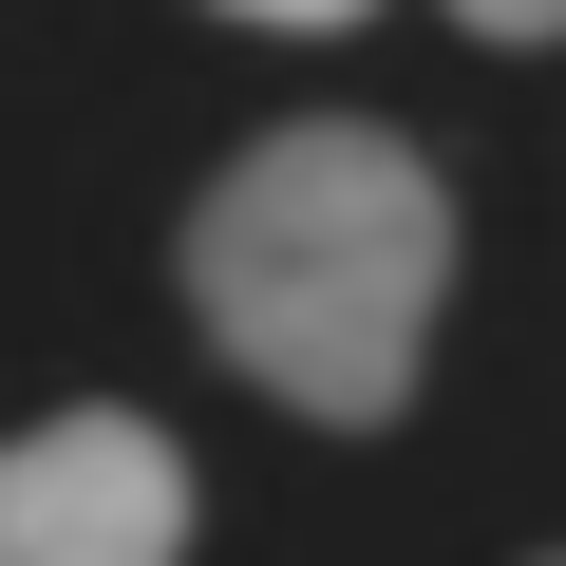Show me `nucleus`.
<instances>
[{"instance_id": "7ed1b4c3", "label": "nucleus", "mask_w": 566, "mask_h": 566, "mask_svg": "<svg viewBox=\"0 0 566 566\" xmlns=\"http://www.w3.org/2000/svg\"><path fill=\"white\" fill-rule=\"evenodd\" d=\"M472 39H566V0H453Z\"/></svg>"}, {"instance_id": "f257e3e1", "label": "nucleus", "mask_w": 566, "mask_h": 566, "mask_svg": "<svg viewBox=\"0 0 566 566\" xmlns=\"http://www.w3.org/2000/svg\"><path fill=\"white\" fill-rule=\"evenodd\" d=\"M434 283H453V189L416 133H359V114H303L208 170L189 208V303L208 340L283 397V416H340L378 434L416 397V340H434Z\"/></svg>"}, {"instance_id": "20e7f679", "label": "nucleus", "mask_w": 566, "mask_h": 566, "mask_svg": "<svg viewBox=\"0 0 566 566\" xmlns=\"http://www.w3.org/2000/svg\"><path fill=\"white\" fill-rule=\"evenodd\" d=\"M227 20H359V0H227Z\"/></svg>"}, {"instance_id": "f03ea898", "label": "nucleus", "mask_w": 566, "mask_h": 566, "mask_svg": "<svg viewBox=\"0 0 566 566\" xmlns=\"http://www.w3.org/2000/svg\"><path fill=\"white\" fill-rule=\"evenodd\" d=\"M0 566H189V453L114 397L0 434Z\"/></svg>"}]
</instances>
